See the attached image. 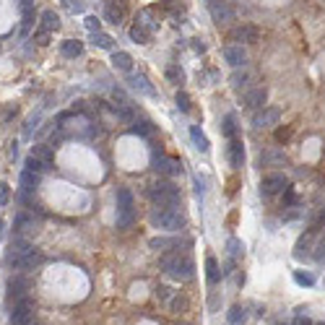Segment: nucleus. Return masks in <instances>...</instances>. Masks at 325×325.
<instances>
[{
	"mask_svg": "<svg viewBox=\"0 0 325 325\" xmlns=\"http://www.w3.org/2000/svg\"><path fill=\"white\" fill-rule=\"evenodd\" d=\"M161 271L169 278H175V281H190L195 276V263L185 252H169L161 258Z\"/></svg>",
	"mask_w": 325,
	"mask_h": 325,
	"instance_id": "1",
	"label": "nucleus"
},
{
	"mask_svg": "<svg viewBox=\"0 0 325 325\" xmlns=\"http://www.w3.org/2000/svg\"><path fill=\"white\" fill-rule=\"evenodd\" d=\"M148 221L161 231H180L185 226V214L180 211V206H156Z\"/></svg>",
	"mask_w": 325,
	"mask_h": 325,
	"instance_id": "2",
	"label": "nucleus"
},
{
	"mask_svg": "<svg viewBox=\"0 0 325 325\" xmlns=\"http://www.w3.org/2000/svg\"><path fill=\"white\" fill-rule=\"evenodd\" d=\"M39 263H42V252H39L37 247H29V250H24V252L8 250V255H5V265H8V268L21 271V273L37 268Z\"/></svg>",
	"mask_w": 325,
	"mask_h": 325,
	"instance_id": "3",
	"label": "nucleus"
},
{
	"mask_svg": "<svg viewBox=\"0 0 325 325\" xmlns=\"http://www.w3.org/2000/svg\"><path fill=\"white\" fill-rule=\"evenodd\" d=\"M148 198L154 206H180V190L169 180H159L148 188Z\"/></svg>",
	"mask_w": 325,
	"mask_h": 325,
	"instance_id": "4",
	"label": "nucleus"
},
{
	"mask_svg": "<svg viewBox=\"0 0 325 325\" xmlns=\"http://www.w3.org/2000/svg\"><path fill=\"white\" fill-rule=\"evenodd\" d=\"M135 218V201L127 188L117 190V229H127Z\"/></svg>",
	"mask_w": 325,
	"mask_h": 325,
	"instance_id": "5",
	"label": "nucleus"
},
{
	"mask_svg": "<svg viewBox=\"0 0 325 325\" xmlns=\"http://www.w3.org/2000/svg\"><path fill=\"white\" fill-rule=\"evenodd\" d=\"M29 323H34V302L26 297L10 310V325H29Z\"/></svg>",
	"mask_w": 325,
	"mask_h": 325,
	"instance_id": "6",
	"label": "nucleus"
},
{
	"mask_svg": "<svg viewBox=\"0 0 325 325\" xmlns=\"http://www.w3.org/2000/svg\"><path fill=\"white\" fill-rule=\"evenodd\" d=\"M151 164L159 175H167V177H175V175H182V164L180 159H172V156H154Z\"/></svg>",
	"mask_w": 325,
	"mask_h": 325,
	"instance_id": "7",
	"label": "nucleus"
},
{
	"mask_svg": "<svg viewBox=\"0 0 325 325\" xmlns=\"http://www.w3.org/2000/svg\"><path fill=\"white\" fill-rule=\"evenodd\" d=\"M151 31H154V24H151V18L148 16H141L135 21V24L130 26V39L135 44H146L151 39Z\"/></svg>",
	"mask_w": 325,
	"mask_h": 325,
	"instance_id": "8",
	"label": "nucleus"
},
{
	"mask_svg": "<svg viewBox=\"0 0 325 325\" xmlns=\"http://www.w3.org/2000/svg\"><path fill=\"white\" fill-rule=\"evenodd\" d=\"M104 16H107L109 24L120 26L125 21V16H127V8H125L122 0H107V3H104Z\"/></svg>",
	"mask_w": 325,
	"mask_h": 325,
	"instance_id": "9",
	"label": "nucleus"
},
{
	"mask_svg": "<svg viewBox=\"0 0 325 325\" xmlns=\"http://www.w3.org/2000/svg\"><path fill=\"white\" fill-rule=\"evenodd\" d=\"M289 188V180L284 175H265L260 182V190L263 195H276V193H284Z\"/></svg>",
	"mask_w": 325,
	"mask_h": 325,
	"instance_id": "10",
	"label": "nucleus"
},
{
	"mask_svg": "<svg viewBox=\"0 0 325 325\" xmlns=\"http://www.w3.org/2000/svg\"><path fill=\"white\" fill-rule=\"evenodd\" d=\"M224 60L231 68H245L247 65V52H245L242 44H226L224 47Z\"/></svg>",
	"mask_w": 325,
	"mask_h": 325,
	"instance_id": "11",
	"label": "nucleus"
},
{
	"mask_svg": "<svg viewBox=\"0 0 325 325\" xmlns=\"http://www.w3.org/2000/svg\"><path fill=\"white\" fill-rule=\"evenodd\" d=\"M278 120H281V109H278V107H263V109L252 117V125H255V127H271V125H276Z\"/></svg>",
	"mask_w": 325,
	"mask_h": 325,
	"instance_id": "12",
	"label": "nucleus"
},
{
	"mask_svg": "<svg viewBox=\"0 0 325 325\" xmlns=\"http://www.w3.org/2000/svg\"><path fill=\"white\" fill-rule=\"evenodd\" d=\"M265 99H268V91H265L263 86H252V89L245 91V99H242V102H245L247 109H263Z\"/></svg>",
	"mask_w": 325,
	"mask_h": 325,
	"instance_id": "13",
	"label": "nucleus"
},
{
	"mask_svg": "<svg viewBox=\"0 0 325 325\" xmlns=\"http://www.w3.org/2000/svg\"><path fill=\"white\" fill-rule=\"evenodd\" d=\"M211 18L216 24H226V21L234 18V8H231L226 0H214L211 3Z\"/></svg>",
	"mask_w": 325,
	"mask_h": 325,
	"instance_id": "14",
	"label": "nucleus"
},
{
	"mask_svg": "<svg viewBox=\"0 0 325 325\" xmlns=\"http://www.w3.org/2000/svg\"><path fill=\"white\" fill-rule=\"evenodd\" d=\"M231 37V42H245V44H255L260 39V31H258V26H250V24H245V26H237L234 31L229 34Z\"/></svg>",
	"mask_w": 325,
	"mask_h": 325,
	"instance_id": "15",
	"label": "nucleus"
},
{
	"mask_svg": "<svg viewBox=\"0 0 325 325\" xmlns=\"http://www.w3.org/2000/svg\"><path fill=\"white\" fill-rule=\"evenodd\" d=\"M37 226H39V221H34V216H29V214H18L13 221V231L16 234H24V237L37 234Z\"/></svg>",
	"mask_w": 325,
	"mask_h": 325,
	"instance_id": "16",
	"label": "nucleus"
},
{
	"mask_svg": "<svg viewBox=\"0 0 325 325\" xmlns=\"http://www.w3.org/2000/svg\"><path fill=\"white\" fill-rule=\"evenodd\" d=\"M229 164L234 169H239L245 164V146H242L237 138H231V143H229Z\"/></svg>",
	"mask_w": 325,
	"mask_h": 325,
	"instance_id": "17",
	"label": "nucleus"
},
{
	"mask_svg": "<svg viewBox=\"0 0 325 325\" xmlns=\"http://www.w3.org/2000/svg\"><path fill=\"white\" fill-rule=\"evenodd\" d=\"M127 84H130V89L141 91L143 97H156L154 86H151V84H148V78H146V76H141V73H133V76H130V81H127Z\"/></svg>",
	"mask_w": 325,
	"mask_h": 325,
	"instance_id": "18",
	"label": "nucleus"
},
{
	"mask_svg": "<svg viewBox=\"0 0 325 325\" xmlns=\"http://www.w3.org/2000/svg\"><path fill=\"white\" fill-rule=\"evenodd\" d=\"M31 154L34 156H37L39 161H42V164L44 167H47V169H52V161H55V154H52V148L47 146V143H39V146H34L31 148Z\"/></svg>",
	"mask_w": 325,
	"mask_h": 325,
	"instance_id": "19",
	"label": "nucleus"
},
{
	"mask_svg": "<svg viewBox=\"0 0 325 325\" xmlns=\"http://www.w3.org/2000/svg\"><path fill=\"white\" fill-rule=\"evenodd\" d=\"M112 65L117 68V71H122V73H133V57L127 52H114L112 55Z\"/></svg>",
	"mask_w": 325,
	"mask_h": 325,
	"instance_id": "20",
	"label": "nucleus"
},
{
	"mask_svg": "<svg viewBox=\"0 0 325 325\" xmlns=\"http://www.w3.org/2000/svg\"><path fill=\"white\" fill-rule=\"evenodd\" d=\"M37 185H39V172H31V169L21 172V188H24L26 193H34Z\"/></svg>",
	"mask_w": 325,
	"mask_h": 325,
	"instance_id": "21",
	"label": "nucleus"
},
{
	"mask_svg": "<svg viewBox=\"0 0 325 325\" xmlns=\"http://www.w3.org/2000/svg\"><path fill=\"white\" fill-rule=\"evenodd\" d=\"M190 138H193V143H195V148H198L201 154H206V151L211 148V146H208V138L203 135V130H201L198 125H193V127H190Z\"/></svg>",
	"mask_w": 325,
	"mask_h": 325,
	"instance_id": "22",
	"label": "nucleus"
},
{
	"mask_svg": "<svg viewBox=\"0 0 325 325\" xmlns=\"http://www.w3.org/2000/svg\"><path fill=\"white\" fill-rule=\"evenodd\" d=\"M39 29L50 31V34L60 29V18L55 16V10H44V13H42V26H39Z\"/></svg>",
	"mask_w": 325,
	"mask_h": 325,
	"instance_id": "23",
	"label": "nucleus"
},
{
	"mask_svg": "<svg viewBox=\"0 0 325 325\" xmlns=\"http://www.w3.org/2000/svg\"><path fill=\"white\" fill-rule=\"evenodd\" d=\"M60 52H63L65 57H78L81 52H84V44H81L78 39H65L63 47H60Z\"/></svg>",
	"mask_w": 325,
	"mask_h": 325,
	"instance_id": "24",
	"label": "nucleus"
},
{
	"mask_svg": "<svg viewBox=\"0 0 325 325\" xmlns=\"http://www.w3.org/2000/svg\"><path fill=\"white\" fill-rule=\"evenodd\" d=\"M250 78H252V76H250L247 71H242V73L237 71L234 76H231V86H234L237 91H242V89H250Z\"/></svg>",
	"mask_w": 325,
	"mask_h": 325,
	"instance_id": "25",
	"label": "nucleus"
},
{
	"mask_svg": "<svg viewBox=\"0 0 325 325\" xmlns=\"http://www.w3.org/2000/svg\"><path fill=\"white\" fill-rule=\"evenodd\" d=\"M206 276H208V281H211V284H216L218 278H221V271H218L216 258H208L206 260Z\"/></svg>",
	"mask_w": 325,
	"mask_h": 325,
	"instance_id": "26",
	"label": "nucleus"
},
{
	"mask_svg": "<svg viewBox=\"0 0 325 325\" xmlns=\"http://www.w3.org/2000/svg\"><path fill=\"white\" fill-rule=\"evenodd\" d=\"M130 130L138 133V135H151V133H154V125H151L148 120H133L130 122Z\"/></svg>",
	"mask_w": 325,
	"mask_h": 325,
	"instance_id": "27",
	"label": "nucleus"
},
{
	"mask_svg": "<svg viewBox=\"0 0 325 325\" xmlns=\"http://www.w3.org/2000/svg\"><path fill=\"white\" fill-rule=\"evenodd\" d=\"M185 307H188V299L180 297V292H175V294H172V299L167 302V310L169 312H182Z\"/></svg>",
	"mask_w": 325,
	"mask_h": 325,
	"instance_id": "28",
	"label": "nucleus"
},
{
	"mask_svg": "<svg viewBox=\"0 0 325 325\" xmlns=\"http://www.w3.org/2000/svg\"><path fill=\"white\" fill-rule=\"evenodd\" d=\"M91 42H94L97 47H102V50L112 47V37H109V34H104V31H94V34H91Z\"/></svg>",
	"mask_w": 325,
	"mask_h": 325,
	"instance_id": "29",
	"label": "nucleus"
},
{
	"mask_svg": "<svg viewBox=\"0 0 325 325\" xmlns=\"http://www.w3.org/2000/svg\"><path fill=\"white\" fill-rule=\"evenodd\" d=\"M310 245H312V237L310 234H305V237H302L299 242H297V258H305V255H310Z\"/></svg>",
	"mask_w": 325,
	"mask_h": 325,
	"instance_id": "30",
	"label": "nucleus"
},
{
	"mask_svg": "<svg viewBox=\"0 0 325 325\" xmlns=\"http://www.w3.org/2000/svg\"><path fill=\"white\" fill-rule=\"evenodd\" d=\"M245 318H247V312L242 310V307H231V310H229V323H231V325L245 323Z\"/></svg>",
	"mask_w": 325,
	"mask_h": 325,
	"instance_id": "31",
	"label": "nucleus"
},
{
	"mask_svg": "<svg viewBox=\"0 0 325 325\" xmlns=\"http://www.w3.org/2000/svg\"><path fill=\"white\" fill-rule=\"evenodd\" d=\"M26 169H31V172H47V167H44V164H42V161H39L37 156H34V154L26 159Z\"/></svg>",
	"mask_w": 325,
	"mask_h": 325,
	"instance_id": "32",
	"label": "nucleus"
},
{
	"mask_svg": "<svg viewBox=\"0 0 325 325\" xmlns=\"http://www.w3.org/2000/svg\"><path fill=\"white\" fill-rule=\"evenodd\" d=\"M63 5L71 10V13H84V0H63Z\"/></svg>",
	"mask_w": 325,
	"mask_h": 325,
	"instance_id": "33",
	"label": "nucleus"
},
{
	"mask_svg": "<svg viewBox=\"0 0 325 325\" xmlns=\"http://www.w3.org/2000/svg\"><path fill=\"white\" fill-rule=\"evenodd\" d=\"M234 133H237L234 117H231V114H226V117H224V135H226V138H234Z\"/></svg>",
	"mask_w": 325,
	"mask_h": 325,
	"instance_id": "34",
	"label": "nucleus"
},
{
	"mask_svg": "<svg viewBox=\"0 0 325 325\" xmlns=\"http://www.w3.org/2000/svg\"><path fill=\"white\" fill-rule=\"evenodd\" d=\"M167 78L175 81V84H180V81H182V71H180L177 65H167Z\"/></svg>",
	"mask_w": 325,
	"mask_h": 325,
	"instance_id": "35",
	"label": "nucleus"
},
{
	"mask_svg": "<svg viewBox=\"0 0 325 325\" xmlns=\"http://www.w3.org/2000/svg\"><path fill=\"white\" fill-rule=\"evenodd\" d=\"M172 294H175V292H172L169 286H159V289H156V299H161V302H164V305H167V302L172 299Z\"/></svg>",
	"mask_w": 325,
	"mask_h": 325,
	"instance_id": "36",
	"label": "nucleus"
},
{
	"mask_svg": "<svg viewBox=\"0 0 325 325\" xmlns=\"http://www.w3.org/2000/svg\"><path fill=\"white\" fill-rule=\"evenodd\" d=\"M229 250H231V260H237L239 255H242V250H245V247L239 245V239H229Z\"/></svg>",
	"mask_w": 325,
	"mask_h": 325,
	"instance_id": "37",
	"label": "nucleus"
},
{
	"mask_svg": "<svg viewBox=\"0 0 325 325\" xmlns=\"http://www.w3.org/2000/svg\"><path fill=\"white\" fill-rule=\"evenodd\" d=\"M86 29H89L91 34H94V31H102V21H99L97 16H89V18H86Z\"/></svg>",
	"mask_w": 325,
	"mask_h": 325,
	"instance_id": "38",
	"label": "nucleus"
},
{
	"mask_svg": "<svg viewBox=\"0 0 325 325\" xmlns=\"http://www.w3.org/2000/svg\"><path fill=\"white\" fill-rule=\"evenodd\" d=\"M177 107H180L182 112H190V97H188V94H182V91L177 94Z\"/></svg>",
	"mask_w": 325,
	"mask_h": 325,
	"instance_id": "39",
	"label": "nucleus"
},
{
	"mask_svg": "<svg viewBox=\"0 0 325 325\" xmlns=\"http://www.w3.org/2000/svg\"><path fill=\"white\" fill-rule=\"evenodd\" d=\"M294 281L297 284H305V286H312V284H315V278L307 276V273H294Z\"/></svg>",
	"mask_w": 325,
	"mask_h": 325,
	"instance_id": "40",
	"label": "nucleus"
},
{
	"mask_svg": "<svg viewBox=\"0 0 325 325\" xmlns=\"http://www.w3.org/2000/svg\"><path fill=\"white\" fill-rule=\"evenodd\" d=\"M34 42H37V44H47V42H50V31L39 29L37 34H34Z\"/></svg>",
	"mask_w": 325,
	"mask_h": 325,
	"instance_id": "41",
	"label": "nucleus"
},
{
	"mask_svg": "<svg viewBox=\"0 0 325 325\" xmlns=\"http://www.w3.org/2000/svg\"><path fill=\"white\" fill-rule=\"evenodd\" d=\"M10 198V190H8V185H0V206H5Z\"/></svg>",
	"mask_w": 325,
	"mask_h": 325,
	"instance_id": "42",
	"label": "nucleus"
},
{
	"mask_svg": "<svg viewBox=\"0 0 325 325\" xmlns=\"http://www.w3.org/2000/svg\"><path fill=\"white\" fill-rule=\"evenodd\" d=\"M29 29H31V13H24V24H21V34H29Z\"/></svg>",
	"mask_w": 325,
	"mask_h": 325,
	"instance_id": "43",
	"label": "nucleus"
},
{
	"mask_svg": "<svg viewBox=\"0 0 325 325\" xmlns=\"http://www.w3.org/2000/svg\"><path fill=\"white\" fill-rule=\"evenodd\" d=\"M315 258H318L320 263H325V239H323L320 245H318V252H315Z\"/></svg>",
	"mask_w": 325,
	"mask_h": 325,
	"instance_id": "44",
	"label": "nucleus"
},
{
	"mask_svg": "<svg viewBox=\"0 0 325 325\" xmlns=\"http://www.w3.org/2000/svg\"><path fill=\"white\" fill-rule=\"evenodd\" d=\"M31 3H34V0H21V8H24V13H31Z\"/></svg>",
	"mask_w": 325,
	"mask_h": 325,
	"instance_id": "45",
	"label": "nucleus"
},
{
	"mask_svg": "<svg viewBox=\"0 0 325 325\" xmlns=\"http://www.w3.org/2000/svg\"><path fill=\"white\" fill-rule=\"evenodd\" d=\"M193 47H195V50H198V52H203V50H206V44H203L201 39H195V44H193Z\"/></svg>",
	"mask_w": 325,
	"mask_h": 325,
	"instance_id": "46",
	"label": "nucleus"
},
{
	"mask_svg": "<svg viewBox=\"0 0 325 325\" xmlns=\"http://www.w3.org/2000/svg\"><path fill=\"white\" fill-rule=\"evenodd\" d=\"M289 138V130H278V141H286Z\"/></svg>",
	"mask_w": 325,
	"mask_h": 325,
	"instance_id": "47",
	"label": "nucleus"
},
{
	"mask_svg": "<svg viewBox=\"0 0 325 325\" xmlns=\"http://www.w3.org/2000/svg\"><path fill=\"white\" fill-rule=\"evenodd\" d=\"M297 325H310V320L307 318H297Z\"/></svg>",
	"mask_w": 325,
	"mask_h": 325,
	"instance_id": "48",
	"label": "nucleus"
},
{
	"mask_svg": "<svg viewBox=\"0 0 325 325\" xmlns=\"http://www.w3.org/2000/svg\"><path fill=\"white\" fill-rule=\"evenodd\" d=\"M0 237H3V218H0Z\"/></svg>",
	"mask_w": 325,
	"mask_h": 325,
	"instance_id": "49",
	"label": "nucleus"
},
{
	"mask_svg": "<svg viewBox=\"0 0 325 325\" xmlns=\"http://www.w3.org/2000/svg\"><path fill=\"white\" fill-rule=\"evenodd\" d=\"M29 325H37V323H29Z\"/></svg>",
	"mask_w": 325,
	"mask_h": 325,
	"instance_id": "50",
	"label": "nucleus"
},
{
	"mask_svg": "<svg viewBox=\"0 0 325 325\" xmlns=\"http://www.w3.org/2000/svg\"><path fill=\"white\" fill-rule=\"evenodd\" d=\"M318 325H325V323H318Z\"/></svg>",
	"mask_w": 325,
	"mask_h": 325,
	"instance_id": "51",
	"label": "nucleus"
}]
</instances>
